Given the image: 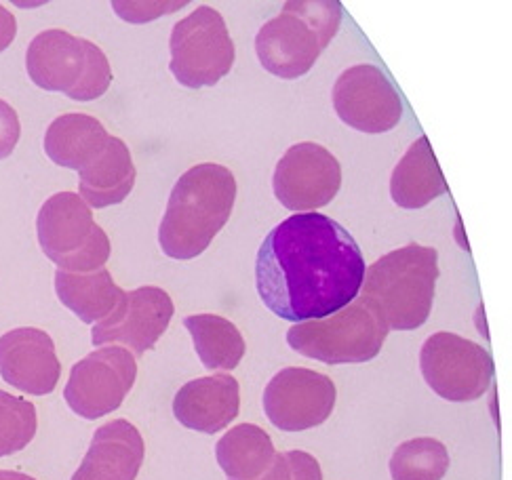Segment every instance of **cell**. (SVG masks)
Instances as JSON below:
<instances>
[{
  "label": "cell",
  "instance_id": "cell-1",
  "mask_svg": "<svg viewBox=\"0 0 512 480\" xmlns=\"http://www.w3.org/2000/svg\"><path fill=\"white\" fill-rule=\"evenodd\" d=\"M365 257L350 232L323 213H295L274 226L255 257L262 304L289 323L336 314L357 299Z\"/></svg>",
  "mask_w": 512,
  "mask_h": 480
},
{
  "label": "cell",
  "instance_id": "cell-2",
  "mask_svg": "<svg viewBox=\"0 0 512 480\" xmlns=\"http://www.w3.org/2000/svg\"><path fill=\"white\" fill-rule=\"evenodd\" d=\"M236 203L234 173L215 163L190 167L169 194L159 226L163 253L177 262H190L209 249L228 224Z\"/></svg>",
  "mask_w": 512,
  "mask_h": 480
},
{
  "label": "cell",
  "instance_id": "cell-3",
  "mask_svg": "<svg viewBox=\"0 0 512 480\" xmlns=\"http://www.w3.org/2000/svg\"><path fill=\"white\" fill-rule=\"evenodd\" d=\"M437 278L439 251L411 243L373 262L361 289L390 331H416L432 312Z\"/></svg>",
  "mask_w": 512,
  "mask_h": 480
},
{
  "label": "cell",
  "instance_id": "cell-4",
  "mask_svg": "<svg viewBox=\"0 0 512 480\" xmlns=\"http://www.w3.org/2000/svg\"><path fill=\"white\" fill-rule=\"evenodd\" d=\"M338 0H291L255 36V53L266 72L283 80L306 76L342 26Z\"/></svg>",
  "mask_w": 512,
  "mask_h": 480
},
{
  "label": "cell",
  "instance_id": "cell-5",
  "mask_svg": "<svg viewBox=\"0 0 512 480\" xmlns=\"http://www.w3.org/2000/svg\"><path fill=\"white\" fill-rule=\"evenodd\" d=\"M32 83L74 102H93L108 93L112 68L106 53L87 38L66 30H45L32 38L26 53Z\"/></svg>",
  "mask_w": 512,
  "mask_h": 480
},
{
  "label": "cell",
  "instance_id": "cell-6",
  "mask_svg": "<svg viewBox=\"0 0 512 480\" xmlns=\"http://www.w3.org/2000/svg\"><path fill=\"white\" fill-rule=\"evenodd\" d=\"M388 333L380 310L359 295L336 314L295 323L287 331V344L325 365H361L382 352Z\"/></svg>",
  "mask_w": 512,
  "mask_h": 480
},
{
  "label": "cell",
  "instance_id": "cell-7",
  "mask_svg": "<svg viewBox=\"0 0 512 480\" xmlns=\"http://www.w3.org/2000/svg\"><path fill=\"white\" fill-rule=\"evenodd\" d=\"M38 245L57 270L87 274L106 268L112 247L93 211L74 192H57L47 198L36 217Z\"/></svg>",
  "mask_w": 512,
  "mask_h": 480
},
{
  "label": "cell",
  "instance_id": "cell-8",
  "mask_svg": "<svg viewBox=\"0 0 512 480\" xmlns=\"http://www.w3.org/2000/svg\"><path fill=\"white\" fill-rule=\"evenodd\" d=\"M169 53L171 74L188 89L215 87L230 74L236 59L222 13L207 5L194 9L173 26Z\"/></svg>",
  "mask_w": 512,
  "mask_h": 480
},
{
  "label": "cell",
  "instance_id": "cell-9",
  "mask_svg": "<svg viewBox=\"0 0 512 480\" xmlns=\"http://www.w3.org/2000/svg\"><path fill=\"white\" fill-rule=\"evenodd\" d=\"M420 371L428 388L449 403L479 400L494 382L489 350L456 333L430 335L420 350Z\"/></svg>",
  "mask_w": 512,
  "mask_h": 480
},
{
  "label": "cell",
  "instance_id": "cell-10",
  "mask_svg": "<svg viewBox=\"0 0 512 480\" xmlns=\"http://www.w3.org/2000/svg\"><path fill=\"white\" fill-rule=\"evenodd\" d=\"M135 379L137 363L127 348H97L72 367L64 398L78 417L93 422L125 403Z\"/></svg>",
  "mask_w": 512,
  "mask_h": 480
},
{
  "label": "cell",
  "instance_id": "cell-11",
  "mask_svg": "<svg viewBox=\"0 0 512 480\" xmlns=\"http://www.w3.org/2000/svg\"><path fill=\"white\" fill-rule=\"evenodd\" d=\"M338 390L325 373L285 367L274 375L264 390V413L274 428L304 432L325 424L336 409Z\"/></svg>",
  "mask_w": 512,
  "mask_h": 480
},
{
  "label": "cell",
  "instance_id": "cell-12",
  "mask_svg": "<svg viewBox=\"0 0 512 480\" xmlns=\"http://www.w3.org/2000/svg\"><path fill=\"white\" fill-rule=\"evenodd\" d=\"M331 102L344 125L371 135L392 131L405 114L401 93L373 64L344 70L333 85Z\"/></svg>",
  "mask_w": 512,
  "mask_h": 480
},
{
  "label": "cell",
  "instance_id": "cell-13",
  "mask_svg": "<svg viewBox=\"0 0 512 480\" xmlns=\"http://www.w3.org/2000/svg\"><path fill=\"white\" fill-rule=\"evenodd\" d=\"M342 188L340 160L314 142L293 144L277 163L272 190L279 203L298 213L327 207Z\"/></svg>",
  "mask_w": 512,
  "mask_h": 480
},
{
  "label": "cell",
  "instance_id": "cell-14",
  "mask_svg": "<svg viewBox=\"0 0 512 480\" xmlns=\"http://www.w3.org/2000/svg\"><path fill=\"white\" fill-rule=\"evenodd\" d=\"M175 306L161 287H137L125 291L121 302L91 329L93 346L123 344L133 356H142L156 346L167 331Z\"/></svg>",
  "mask_w": 512,
  "mask_h": 480
},
{
  "label": "cell",
  "instance_id": "cell-15",
  "mask_svg": "<svg viewBox=\"0 0 512 480\" xmlns=\"http://www.w3.org/2000/svg\"><path fill=\"white\" fill-rule=\"evenodd\" d=\"M0 377L19 392L51 394L62 377L51 335L43 329L19 327L0 337Z\"/></svg>",
  "mask_w": 512,
  "mask_h": 480
},
{
  "label": "cell",
  "instance_id": "cell-16",
  "mask_svg": "<svg viewBox=\"0 0 512 480\" xmlns=\"http://www.w3.org/2000/svg\"><path fill=\"white\" fill-rule=\"evenodd\" d=\"M241 413V386L228 373L192 379L177 390L173 415L184 428L215 434L226 430Z\"/></svg>",
  "mask_w": 512,
  "mask_h": 480
},
{
  "label": "cell",
  "instance_id": "cell-17",
  "mask_svg": "<svg viewBox=\"0 0 512 480\" xmlns=\"http://www.w3.org/2000/svg\"><path fill=\"white\" fill-rule=\"evenodd\" d=\"M146 457L144 436L127 419L97 428L89 451L70 480H135Z\"/></svg>",
  "mask_w": 512,
  "mask_h": 480
},
{
  "label": "cell",
  "instance_id": "cell-18",
  "mask_svg": "<svg viewBox=\"0 0 512 480\" xmlns=\"http://www.w3.org/2000/svg\"><path fill=\"white\" fill-rule=\"evenodd\" d=\"M135 165L127 144L110 135L106 148L91 165L78 171V196L89 207L106 209L123 203L135 186Z\"/></svg>",
  "mask_w": 512,
  "mask_h": 480
},
{
  "label": "cell",
  "instance_id": "cell-19",
  "mask_svg": "<svg viewBox=\"0 0 512 480\" xmlns=\"http://www.w3.org/2000/svg\"><path fill=\"white\" fill-rule=\"evenodd\" d=\"M443 194H447V182L428 137L422 135L409 146L392 171L390 198L397 207L416 211L424 209Z\"/></svg>",
  "mask_w": 512,
  "mask_h": 480
},
{
  "label": "cell",
  "instance_id": "cell-20",
  "mask_svg": "<svg viewBox=\"0 0 512 480\" xmlns=\"http://www.w3.org/2000/svg\"><path fill=\"white\" fill-rule=\"evenodd\" d=\"M108 131L89 114H62L47 127L45 154L57 167L83 171L102 154L108 144Z\"/></svg>",
  "mask_w": 512,
  "mask_h": 480
},
{
  "label": "cell",
  "instance_id": "cell-21",
  "mask_svg": "<svg viewBox=\"0 0 512 480\" xmlns=\"http://www.w3.org/2000/svg\"><path fill=\"white\" fill-rule=\"evenodd\" d=\"M55 293L76 318L87 325H95L104 320L116 304L121 302L123 289L114 283L112 274L102 268L87 274L55 272Z\"/></svg>",
  "mask_w": 512,
  "mask_h": 480
},
{
  "label": "cell",
  "instance_id": "cell-22",
  "mask_svg": "<svg viewBox=\"0 0 512 480\" xmlns=\"http://www.w3.org/2000/svg\"><path fill=\"white\" fill-rule=\"evenodd\" d=\"M270 434L255 424H239L215 445V459L228 480H258L274 462Z\"/></svg>",
  "mask_w": 512,
  "mask_h": 480
},
{
  "label": "cell",
  "instance_id": "cell-23",
  "mask_svg": "<svg viewBox=\"0 0 512 480\" xmlns=\"http://www.w3.org/2000/svg\"><path fill=\"white\" fill-rule=\"evenodd\" d=\"M184 327L207 371H234L241 365L247 344L232 320L218 314H192L184 318Z\"/></svg>",
  "mask_w": 512,
  "mask_h": 480
},
{
  "label": "cell",
  "instance_id": "cell-24",
  "mask_svg": "<svg viewBox=\"0 0 512 480\" xmlns=\"http://www.w3.org/2000/svg\"><path fill=\"white\" fill-rule=\"evenodd\" d=\"M449 464V451L441 440L420 436L401 443L388 468L392 480H443Z\"/></svg>",
  "mask_w": 512,
  "mask_h": 480
},
{
  "label": "cell",
  "instance_id": "cell-25",
  "mask_svg": "<svg viewBox=\"0 0 512 480\" xmlns=\"http://www.w3.org/2000/svg\"><path fill=\"white\" fill-rule=\"evenodd\" d=\"M36 407L22 396L0 390V457L24 451L36 436Z\"/></svg>",
  "mask_w": 512,
  "mask_h": 480
},
{
  "label": "cell",
  "instance_id": "cell-26",
  "mask_svg": "<svg viewBox=\"0 0 512 480\" xmlns=\"http://www.w3.org/2000/svg\"><path fill=\"white\" fill-rule=\"evenodd\" d=\"M184 7H188V0H177V3H165V0H161V3H123V0H114L112 3L114 13L129 24H146Z\"/></svg>",
  "mask_w": 512,
  "mask_h": 480
},
{
  "label": "cell",
  "instance_id": "cell-27",
  "mask_svg": "<svg viewBox=\"0 0 512 480\" xmlns=\"http://www.w3.org/2000/svg\"><path fill=\"white\" fill-rule=\"evenodd\" d=\"M19 137H22L19 116L11 104H7L5 99H0V160H5L13 154L15 146L19 144Z\"/></svg>",
  "mask_w": 512,
  "mask_h": 480
},
{
  "label": "cell",
  "instance_id": "cell-28",
  "mask_svg": "<svg viewBox=\"0 0 512 480\" xmlns=\"http://www.w3.org/2000/svg\"><path fill=\"white\" fill-rule=\"evenodd\" d=\"M285 457L289 462L291 480H323L321 464L314 455L306 451H287Z\"/></svg>",
  "mask_w": 512,
  "mask_h": 480
},
{
  "label": "cell",
  "instance_id": "cell-29",
  "mask_svg": "<svg viewBox=\"0 0 512 480\" xmlns=\"http://www.w3.org/2000/svg\"><path fill=\"white\" fill-rule=\"evenodd\" d=\"M17 34V22L9 9L0 5V53L11 47Z\"/></svg>",
  "mask_w": 512,
  "mask_h": 480
},
{
  "label": "cell",
  "instance_id": "cell-30",
  "mask_svg": "<svg viewBox=\"0 0 512 480\" xmlns=\"http://www.w3.org/2000/svg\"><path fill=\"white\" fill-rule=\"evenodd\" d=\"M258 480H291V470L285 453L274 455L272 466L258 478Z\"/></svg>",
  "mask_w": 512,
  "mask_h": 480
},
{
  "label": "cell",
  "instance_id": "cell-31",
  "mask_svg": "<svg viewBox=\"0 0 512 480\" xmlns=\"http://www.w3.org/2000/svg\"><path fill=\"white\" fill-rule=\"evenodd\" d=\"M0 480H36L30 474L24 472H13V470H0Z\"/></svg>",
  "mask_w": 512,
  "mask_h": 480
}]
</instances>
